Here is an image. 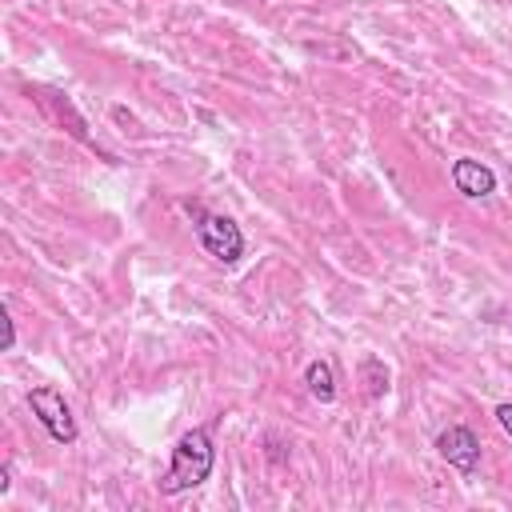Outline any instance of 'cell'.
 Listing matches in <instances>:
<instances>
[{
    "label": "cell",
    "instance_id": "1",
    "mask_svg": "<svg viewBox=\"0 0 512 512\" xmlns=\"http://www.w3.org/2000/svg\"><path fill=\"white\" fill-rule=\"evenodd\" d=\"M212 464H216V448H212L208 428H188V432L176 440L172 464H168V472H164L156 484H160L164 496H180V492L204 484V480L212 476Z\"/></svg>",
    "mask_w": 512,
    "mask_h": 512
},
{
    "label": "cell",
    "instance_id": "2",
    "mask_svg": "<svg viewBox=\"0 0 512 512\" xmlns=\"http://www.w3.org/2000/svg\"><path fill=\"white\" fill-rule=\"evenodd\" d=\"M188 216L196 220V236L204 244V252L216 260V264H236L244 256V232L232 216H220V212H204L200 204H188Z\"/></svg>",
    "mask_w": 512,
    "mask_h": 512
},
{
    "label": "cell",
    "instance_id": "3",
    "mask_svg": "<svg viewBox=\"0 0 512 512\" xmlns=\"http://www.w3.org/2000/svg\"><path fill=\"white\" fill-rule=\"evenodd\" d=\"M28 404H32L36 420L44 424V432H48L56 444H76L80 428H76V420H72V412H68V404H64V396H60L56 388H48V384L32 388V392H28Z\"/></svg>",
    "mask_w": 512,
    "mask_h": 512
},
{
    "label": "cell",
    "instance_id": "4",
    "mask_svg": "<svg viewBox=\"0 0 512 512\" xmlns=\"http://www.w3.org/2000/svg\"><path fill=\"white\" fill-rule=\"evenodd\" d=\"M436 452L456 468V472H476L480 468V440L472 428L464 424H452L436 436Z\"/></svg>",
    "mask_w": 512,
    "mask_h": 512
},
{
    "label": "cell",
    "instance_id": "5",
    "mask_svg": "<svg viewBox=\"0 0 512 512\" xmlns=\"http://www.w3.org/2000/svg\"><path fill=\"white\" fill-rule=\"evenodd\" d=\"M452 184H456V192H464V196H488L492 188H496V176H492V168L488 164H480V160H472V156H460L456 164H452Z\"/></svg>",
    "mask_w": 512,
    "mask_h": 512
},
{
    "label": "cell",
    "instance_id": "6",
    "mask_svg": "<svg viewBox=\"0 0 512 512\" xmlns=\"http://www.w3.org/2000/svg\"><path fill=\"white\" fill-rule=\"evenodd\" d=\"M304 384H308L312 400H320V404H332L336 400V376H332V364L328 360H312L304 368Z\"/></svg>",
    "mask_w": 512,
    "mask_h": 512
},
{
    "label": "cell",
    "instance_id": "7",
    "mask_svg": "<svg viewBox=\"0 0 512 512\" xmlns=\"http://www.w3.org/2000/svg\"><path fill=\"white\" fill-rule=\"evenodd\" d=\"M360 384H364L368 396H384L388 392V368H384L380 356H364L360 360Z\"/></svg>",
    "mask_w": 512,
    "mask_h": 512
},
{
    "label": "cell",
    "instance_id": "8",
    "mask_svg": "<svg viewBox=\"0 0 512 512\" xmlns=\"http://www.w3.org/2000/svg\"><path fill=\"white\" fill-rule=\"evenodd\" d=\"M496 424L512 436V404H496Z\"/></svg>",
    "mask_w": 512,
    "mask_h": 512
},
{
    "label": "cell",
    "instance_id": "9",
    "mask_svg": "<svg viewBox=\"0 0 512 512\" xmlns=\"http://www.w3.org/2000/svg\"><path fill=\"white\" fill-rule=\"evenodd\" d=\"M8 488H12V468L4 464V468H0V492H8Z\"/></svg>",
    "mask_w": 512,
    "mask_h": 512
}]
</instances>
